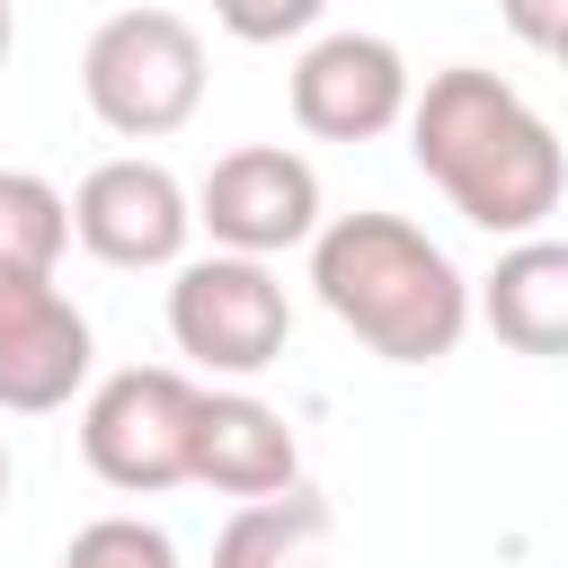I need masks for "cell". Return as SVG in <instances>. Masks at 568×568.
<instances>
[{
  "mask_svg": "<svg viewBox=\"0 0 568 568\" xmlns=\"http://www.w3.org/2000/svg\"><path fill=\"white\" fill-rule=\"evenodd\" d=\"M408 160L426 169V186H444V204L488 231V240H524L550 231L559 195H568V142L550 133V115L497 80L488 62H444L426 71L417 106H408Z\"/></svg>",
  "mask_w": 568,
  "mask_h": 568,
  "instance_id": "6da1fadb",
  "label": "cell"
},
{
  "mask_svg": "<svg viewBox=\"0 0 568 568\" xmlns=\"http://www.w3.org/2000/svg\"><path fill=\"white\" fill-rule=\"evenodd\" d=\"M311 293L382 364H444L479 320L470 275L408 213H328L311 240Z\"/></svg>",
  "mask_w": 568,
  "mask_h": 568,
  "instance_id": "7a4b0ae2",
  "label": "cell"
},
{
  "mask_svg": "<svg viewBox=\"0 0 568 568\" xmlns=\"http://www.w3.org/2000/svg\"><path fill=\"white\" fill-rule=\"evenodd\" d=\"M80 98L115 142H169L204 106V36L178 9H115L80 44Z\"/></svg>",
  "mask_w": 568,
  "mask_h": 568,
  "instance_id": "3957f363",
  "label": "cell"
},
{
  "mask_svg": "<svg viewBox=\"0 0 568 568\" xmlns=\"http://www.w3.org/2000/svg\"><path fill=\"white\" fill-rule=\"evenodd\" d=\"M195 408H204V382L186 364H124L80 399V462L115 497L195 488Z\"/></svg>",
  "mask_w": 568,
  "mask_h": 568,
  "instance_id": "277c9868",
  "label": "cell"
},
{
  "mask_svg": "<svg viewBox=\"0 0 568 568\" xmlns=\"http://www.w3.org/2000/svg\"><path fill=\"white\" fill-rule=\"evenodd\" d=\"M284 337H293V302H284L275 257L204 248V257L169 266V346L186 355V373L257 382L266 364H284Z\"/></svg>",
  "mask_w": 568,
  "mask_h": 568,
  "instance_id": "5b68a950",
  "label": "cell"
},
{
  "mask_svg": "<svg viewBox=\"0 0 568 568\" xmlns=\"http://www.w3.org/2000/svg\"><path fill=\"white\" fill-rule=\"evenodd\" d=\"M320 169L293 142H240L195 178V231L240 257H284L320 240Z\"/></svg>",
  "mask_w": 568,
  "mask_h": 568,
  "instance_id": "8992f818",
  "label": "cell"
},
{
  "mask_svg": "<svg viewBox=\"0 0 568 568\" xmlns=\"http://www.w3.org/2000/svg\"><path fill=\"white\" fill-rule=\"evenodd\" d=\"M71 240H80L98 266H124V275L186 266V240H195V186H186L169 160H151V151L98 160V169L71 186Z\"/></svg>",
  "mask_w": 568,
  "mask_h": 568,
  "instance_id": "52a82bcc",
  "label": "cell"
},
{
  "mask_svg": "<svg viewBox=\"0 0 568 568\" xmlns=\"http://www.w3.org/2000/svg\"><path fill=\"white\" fill-rule=\"evenodd\" d=\"M284 98H293V124H302L311 142H382V133L408 124L417 71H408V53H399L390 36H373V27H328V36L302 44Z\"/></svg>",
  "mask_w": 568,
  "mask_h": 568,
  "instance_id": "ba28073f",
  "label": "cell"
},
{
  "mask_svg": "<svg viewBox=\"0 0 568 568\" xmlns=\"http://www.w3.org/2000/svg\"><path fill=\"white\" fill-rule=\"evenodd\" d=\"M89 373H98L89 311L53 275H0V408L53 417L89 390Z\"/></svg>",
  "mask_w": 568,
  "mask_h": 568,
  "instance_id": "9c48e42d",
  "label": "cell"
},
{
  "mask_svg": "<svg viewBox=\"0 0 568 568\" xmlns=\"http://www.w3.org/2000/svg\"><path fill=\"white\" fill-rule=\"evenodd\" d=\"M293 479H302L293 417L266 408L248 382H204V408H195V488H213V497H275Z\"/></svg>",
  "mask_w": 568,
  "mask_h": 568,
  "instance_id": "30bf717a",
  "label": "cell"
},
{
  "mask_svg": "<svg viewBox=\"0 0 568 568\" xmlns=\"http://www.w3.org/2000/svg\"><path fill=\"white\" fill-rule=\"evenodd\" d=\"M479 293V328L515 355H568V240L550 231H524L497 248V266L470 284Z\"/></svg>",
  "mask_w": 568,
  "mask_h": 568,
  "instance_id": "8fae6325",
  "label": "cell"
},
{
  "mask_svg": "<svg viewBox=\"0 0 568 568\" xmlns=\"http://www.w3.org/2000/svg\"><path fill=\"white\" fill-rule=\"evenodd\" d=\"M328 541H337V506L293 479L275 497H240L231 524L213 532V568H328Z\"/></svg>",
  "mask_w": 568,
  "mask_h": 568,
  "instance_id": "7c38bea8",
  "label": "cell"
},
{
  "mask_svg": "<svg viewBox=\"0 0 568 568\" xmlns=\"http://www.w3.org/2000/svg\"><path fill=\"white\" fill-rule=\"evenodd\" d=\"M71 195L36 169H0V275H62Z\"/></svg>",
  "mask_w": 568,
  "mask_h": 568,
  "instance_id": "4fadbf2b",
  "label": "cell"
},
{
  "mask_svg": "<svg viewBox=\"0 0 568 568\" xmlns=\"http://www.w3.org/2000/svg\"><path fill=\"white\" fill-rule=\"evenodd\" d=\"M62 568H178V541L151 515H98L62 541Z\"/></svg>",
  "mask_w": 568,
  "mask_h": 568,
  "instance_id": "5bb4252c",
  "label": "cell"
},
{
  "mask_svg": "<svg viewBox=\"0 0 568 568\" xmlns=\"http://www.w3.org/2000/svg\"><path fill=\"white\" fill-rule=\"evenodd\" d=\"M320 18H328V0H213V27L231 44H302V36H320Z\"/></svg>",
  "mask_w": 568,
  "mask_h": 568,
  "instance_id": "9a60e30c",
  "label": "cell"
},
{
  "mask_svg": "<svg viewBox=\"0 0 568 568\" xmlns=\"http://www.w3.org/2000/svg\"><path fill=\"white\" fill-rule=\"evenodd\" d=\"M497 18H506V36L532 44V53H550V44L568 36V0H497Z\"/></svg>",
  "mask_w": 568,
  "mask_h": 568,
  "instance_id": "2e32d148",
  "label": "cell"
},
{
  "mask_svg": "<svg viewBox=\"0 0 568 568\" xmlns=\"http://www.w3.org/2000/svg\"><path fill=\"white\" fill-rule=\"evenodd\" d=\"M9 53H18V9L0 0V71H9Z\"/></svg>",
  "mask_w": 568,
  "mask_h": 568,
  "instance_id": "e0dca14e",
  "label": "cell"
},
{
  "mask_svg": "<svg viewBox=\"0 0 568 568\" xmlns=\"http://www.w3.org/2000/svg\"><path fill=\"white\" fill-rule=\"evenodd\" d=\"M9 479H18V462H9V435H0V506H9Z\"/></svg>",
  "mask_w": 568,
  "mask_h": 568,
  "instance_id": "ac0fdd59",
  "label": "cell"
},
{
  "mask_svg": "<svg viewBox=\"0 0 568 568\" xmlns=\"http://www.w3.org/2000/svg\"><path fill=\"white\" fill-rule=\"evenodd\" d=\"M550 62H559V71H568V36H559V44H550Z\"/></svg>",
  "mask_w": 568,
  "mask_h": 568,
  "instance_id": "d6986e66",
  "label": "cell"
}]
</instances>
